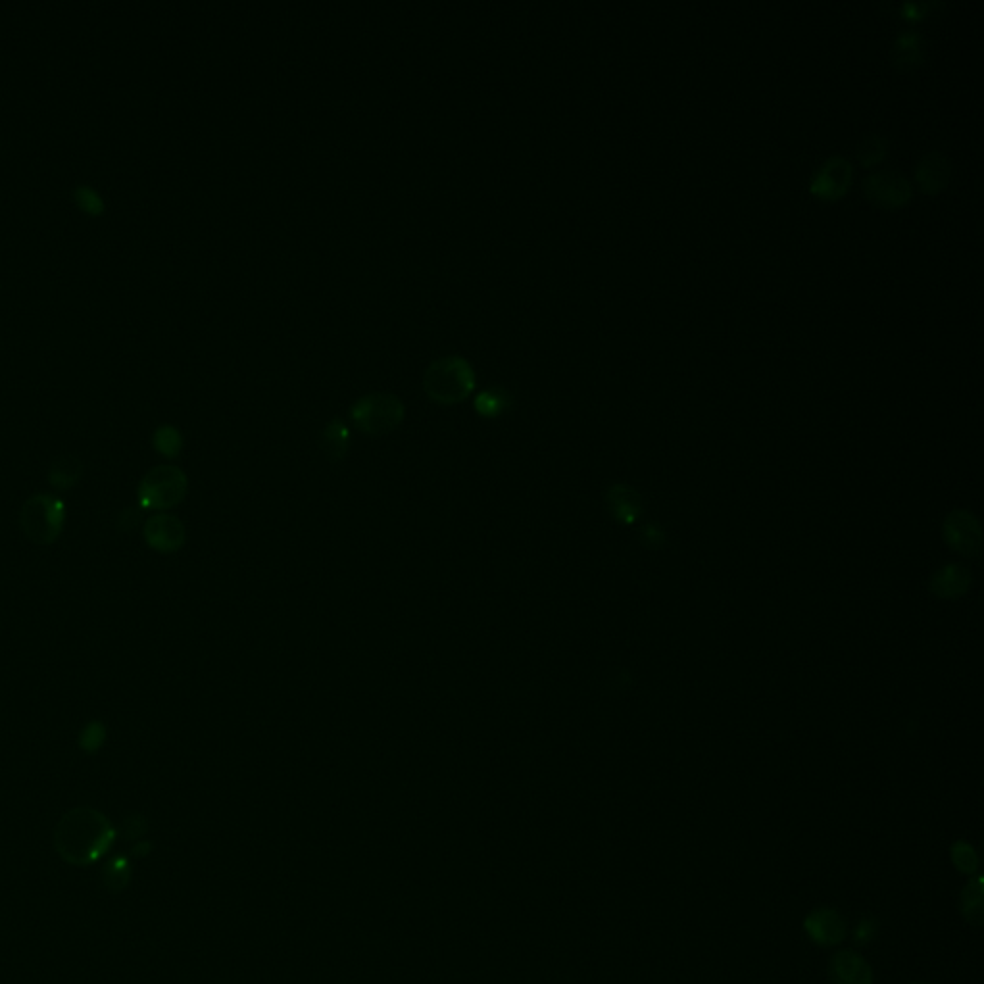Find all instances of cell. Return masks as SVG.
Masks as SVG:
<instances>
[{"label": "cell", "instance_id": "17", "mask_svg": "<svg viewBox=\"0 0 984 984\" xmlns=\"http://www.w3.org/2000/svg\"><path fill=\"white\" fill-rule=\"evenodd\" d=\"M961 911L969 923H973L977 927L983 923V879L981 877L965 886V890L961 894Z\"/></svg>", "mask_w": 984, "mask_h": 984}, {"label": "cell", "instance_id": "6", "mask_svg": "<svg viewBox=\"0 0 984 984\" xmlns=\"http://www.w3.org/2000/svg\"><path fill=\"white\" fill-rule=\"evenodd\" d=\"M863 191L869 200L886 208L904 204L911 197L910 179L896 170H879L863 179Z\"/></svg>", "mask_w": 984, "mask_h": 984}, {"label": "cell", "instance_id": "14", "mask_svg": "<svg viewBox=\"0 0 984 984\" xmlns=\"http://www.w3.org/2000/svg\"><path fill=\"white\" fill-rule=\"evenodd\" d=\"M321 450L331 462H341L350 450V431L341 418L329 421L321 433Z\"/></svg>", "mask_w": 984, "mask_h": 984}, {"label": "cell", "instance_id": "22", "mask_svg": "<svg viewBox=\"0 0 984 984\" xmlns=\"http://www.w3.org/2000/svg\"><path fill=\"white\" fill-rule=\"evenodd\" d=\"M75 202L79 204L81 210H85L87 214H102L104 212V200L99 195V191H95L93 187L89 185H79L75 189Z\"/></svg>", "mask_w": 984, "mask_h": 984}, {"label": "cell", "instance_id": "29", "mask_svg": "<svg viewBox=\"0 0 984 984\" xmlns=\"http://www.w3.org/2000/svg\"><path fill=\"white\" fill-rule=\"evenodd\" d=\"M913 984H929V983H913Z\"/></svg>", "mask_w": 984, "mask_h": 984}, {"label": "cell", "instance_id": "18", "mask_svg": "<svg viewBox=\"0 0 984 984\" xmlns=\"http://www.w3.org/2000/svg\"><path fill=\"white\" fill-rule=\"evenodd\" d=\"M102 881H104V886L112 892H123L129 881H131V863H129V858L125 856H118L114 860L108 861L104 865V871H102Z\"/></svg>", "mask_w": 984, "mask_h": 984}, {"label": "cell", "instance_id": "11", "mask_svg": "<svg viewBox=\"0 0 984 984\" xmlns=\"http://www.w3.org/2000/svg\"><path fill=\"white\" fill-rule=\"evenodd\" d=\"M833 984H873V973L867 961L854 950H842L829 963Z\"/></svg>", "mask_w": 984, "mask_h": 984}, {"label": "cell", "instance_id": "4", "mask_svg": "<svg viewBox=\"0 0 984 984\" xmlns=\"http://www.w3.org/2000/svg\"><path fill=\"white\" fill-rule=\"evenodd\" d=\"M66 506L52 494H35L22 508L20 525L25 537L35 544H52L60 537Z\"/></svg>", "mask_w": 984, "mask_h": 984}, {"label": "cell", "instance_id": "9", "mask_svg": "<svg viewBox=\"0 0 984 984\" xmlns=\"http://www.w3.org/2000/svg\"><path fill=\"white\" fill-rule=\"evenodd\" d=\"M804 931L810 936V940L819 946H835L846 936V923L837 911L831 908H819L806 917Z\"/></svg>", "mask_w": 984, "mask_h": 984}, {"label": "cell", "instance_id": "8", "mask_svg": "<svg viewBox=\"0 0 984 984\" xmlns=\"http://www.w3.org/2000/svg\"><path fill=\"white\" fill-rule=\"evenodd\" d=\"M145 539L150 548L162 554H170V552H177L185 544L187 533L179 517L156 514L150 517L145 525Z\"/></svg>", "mask_w": 984, "mask_h": 984}, {"label": "cell", "instance_id": "28", "mask_svg": "<svg viewBox=\"0 0 984 984\" xmlns=\"http://www.w3.org/2000/svg\"><path fill=\"white\" fill-rule=\"evenodd\" d=\"M873 933H875V925H869L867 921H863V923H860L858 931H856V942H860V944L867 942L873 936Z\"/></svg>", "mask_w": 984, "mask_h": 984}, {"label": "cell", "instance_id": "16", "mask_svg": "<svg viewBox=\"0 0 984 984\" xmlns=\"http://www.w3.org/2000/svg\"><path fill=\"white\" fill-rule=\"evenodd\" d=\"M81 473H83V466H81L79 458H75L72 454H64V456H58L50 466V483H52V487L66 491V489H72L75 483H79Z\"/></svg>", "mask_w": 984, "mask_h": 984}, {"label": "cell", "instance_id": "13", "mask_svg": "<svg viewBox=\"0 0 984 984\" xmlns=\"http://www.w3.org/2000/svg\"><path fill=\"white\" fill-rule=\"evenodd\" d=\"M923 54H925V39L919 31H902L896 35L892 43L894 64L902 68H911L921 62Z\"/></svg>", "mask_w": 984, "mask_h": 984}, {"label": "cell", "instance_id": "21", "mask_svg": "<svg viewBox=\"0 0 984 984\" xmlns=\"http://www.w3.org/2000/svg\"><path fill=\"white\" fill-rule=\"evenodd\" d=\"M936 583L940 594H958L967 585V573L961 571L960 567H948L944 573H940Z\"/></svg>", "mask_w": 984, "mask_h": 984}, {"label": "cell", "instance_id": "20", "mask_svg": "<svg viewBox=\"0 0 984 984\" xmlns=\"http://www.w3.org/2000/svg\"><path fill=\"white\" fill-rule=\"evenodd\" d=\"M154 446L158 452H162L164 456L168 458H173L181 452V446H183V437L179 433V429H175L172 425H162L160 429H156L154 433Z\"/></svg>", "mask_w": 984, "mask_h": 984}, {"label": "cell", "instance_id": "24", "mask_svg": "<svg viewBox=\"0 0 984 984\" xmlns=\"http://www.w3.org/2000/svg\"><path fill=\"white\" fill-rule=\"evenodd\" d=\"M952 860H954L956 867L960 871H963V873H973L977 869V865H979L973 848L969 844H963V842H958L952 848Z\"/></svg>", "mask_w": 984, "mask_h": 984}, {"label": "cell", "instance_id": "3", "mask_svg": "<svg viewBox=\"0 0 984 984\" xmlns=\"http://www.w3.org/2000/svg\"><path fill=\"white\" fill-rule=\"evenodd\" d=\"M406 416L404 402L393 393H371L358 398L350 408V419L369 437H383L400 427Z\"/></svg>", "mask_w": 984, "mask_h": 984}, {"label": "cell", "instance_id": "2", "mask_svg": "<svg viewBox=\"0 0 984 984\" xmlns=\"http://www.w3.org/2000/svg\"><path fill=\"white\" fill-rule=\"evenodd\" d=\"M477 383L475 369L468 358L448 354L433 360L423 373V391L443 406L460 404L473 393Z\"/></svg>", "mask_w": 984, "mask_h": 984}, {"label": "cell", "instance_id": "1", "mask_svg": "<svg viewBox=\"0 0 984 984\" xmlns=\"http://www.w3.org/2000/svg\"><path fill=\"white\" fill-rule=\"evenodd\" d=\"M116 829L104 813L81 806L62 815L54 829V848L70 865L85 867L102 860L114 846Z\"/></svg>", "mask_w": 984, "mask_h": 984}, {"label": "cell", "instance_id": "5", "mask_svg": "<svg viewBox=\"0 0 984 984\" xmlns=\"http://www.w3.org/2000/svg\"><path fill=\"white\" fill-rule=\"evenodd\" d=\"M187 475L175 466L150 469L139 485V502L150 510H170L187 494Z\"/></svg>", "mask_w": 984, "mask_h": 984}, {"label": "cell", "instance_id": "19", "mask_svg": "<svg viewBox=\"0 0 984 984\" xmlns=\"http://www.w3.org/2000/svg\"><path fill=\"white\" fill-rule=\"evenodd\" d=\"M886 148H888V139L885 135L873 133V135L861 139V143L858 145V158H860L863 166L869 168V166H873L885 158Z\"/></svg>", "mask_w": 984, "mask_h": 984}, {"label": "cell", "instance_id": "15", "mask_svg": "<svg viewBox=\"0 0 984 984\" xmlns=\"http://www.w3.org/2000/svg\"><path fill=\"white\" fill-rule=\"evenodd\" d=\"M514 404V398L508 389L504 387H489L483 393L477 394L473 400V406L479 416L483 418H498L506 414Z\"/></svg>", "mask_w": 984, "mask_h": 984}, {"label": "cell", "instance_id": "10", "mask_svg": "<svg viewBox=\"0 0 984 984\" xmlns=\"http://www.w3.org/2000/svg\"><path fill=\"white\" fill-rule=\"evenodd\" d=\"M950 175H952V164L948 156L938 150L923 154L915 166V179L921 185V189L927 193H936L944 189L950 181Z\"/></svg>", "mask_w": 984, "mask_h": 984}, {"label": "cell", "instance_id": "7", "mask_svg": "<svg viewBox=\"0 0 984 984\" xmlns=\"http://www.w3.org/2000/svg\"><path fill=\"white\" fill-rule=\"evenodd\" d=\"M852 181V164L848 158L833 154L821 162L813 172L810 189L821 198H837L848 189Z\"/></svg>", "mask_w": 984, "mask_h": 984}, {"label": "cell", "instance_id": "26", "mask_svg": "<svg viewBox=\"0 0 984 984\" xmlns=\"http://www.w3.org/2000/svg\"><path fill=\"white\" fill-rule=\"evenodd\" d=\"M104 737H106V735H104V729L100 727L99 723H93V725H89V727L85 729V733L81 735V746H83L85 750L93 752V750H97L100 744L104 742Z\"/></svg>", "mask_w": 984, "mask_h": 984}, {"label": "cell", "instance_id": "23", "mask_svg": "<svg viewBox=\"0 0 984 984\" xmlns=\"http://www.w3.org/2000/svg\"><path fill=\"white\" fill-rule=\"evenodd\" d=\"M610 504H612V510L617 517H625L627 521L633 519L635 514H637V500H633V494L625 489H614V494L610 498Z\"/></svg>", "mask_w": 984, "mask_h": 984}, {"label": "cell", "instance_id": "27", "mask_svg": "<svg viewBox=\"0 0 984 984\" xmlns=\"http://www.w3.org/2000/svg\"><path fill=\"white\" fill-rule=\"evenodd\" d=\"M929 6H931L929 2H904V4H902V12H904V16H906V18L915 20V18L925 16V12L929 10Z\"/></svg>", "mask_w": 984, "mask_h": 984}, {"label": "cell", "instance_id": "25", "mask_svg": "<svg viewBox=\"0 0 984 984\" xmlns=\"http://www.w3.org/2000/svg\"><path fill=\"white\" fill-rule=\"evenodd\" d=\"M148 825L147 819L139 813H131L123 819V835L127 840H137V838L143 837L147 833Z\"/></svg>", "mask_w": 984, "mask_h": 984}, {"label": "cell", "instance_id": "12", "mask_svg": "<svg viewBox=\"0 0 984 984\" xmlns=\"http://www.w3.org/2000/svg\"><path fill=\"white\" fill-rule=\"evenodd\" d=\"M946 533L950 537V542L961 552H965V554L979 552L981 533H979V525L975 523L973 517L967 516V514H956V516L950 517Z\"/></svg>", "mask_w": 984, "mask_h": 984}]
</instances>
